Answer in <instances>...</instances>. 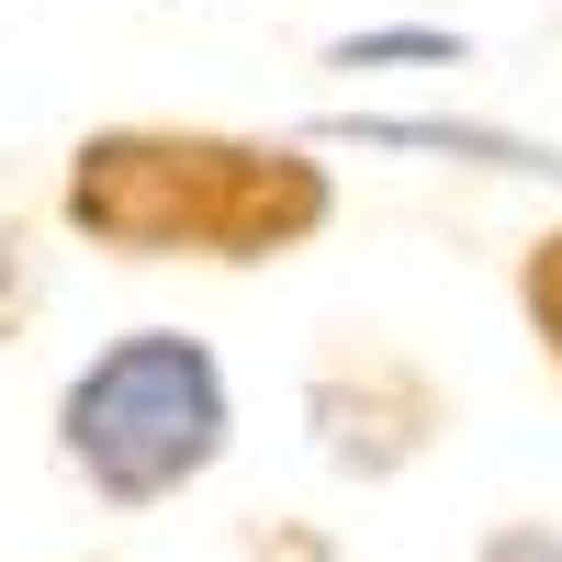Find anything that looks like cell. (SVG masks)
Listing matches in <instances>:
<instances>
[{"mask_svg": "<svg viewBox=\"0 0 562 562\" xmlns=\"http://www.w3.org/2000/svg\"><path fill=\"white\" fill-rule=\"evenodd\" d=\"M484 562H562V540H551V529H506Z\"/></svg>", "mask_w": 562, "mask_h": 562, "instance_id": "5b68a950", "label": "cell"}, {"mask_svg": "<svg viewBox=\"0 0 562 562\" xmlns=\"http://www.w3.org/2000/svg\"><path fill=\"white\" fill-rule=\"evenodd\" d=\"M57 439H68V461H79L113 506L180 495V484L225 450V371H214L203 338H180V326H135V338H113V349L68 383Z\"/></svg>", "mask_w": 562, "mask_h": 562, "instance_id": "7a4b0ae2", "label": "cell"}, {"mask_svg": "<svg viewBox=\"0 0 562 562\" xmlns=\"http://www.w3.org/2000/svg\"><path fill=\"white\" fill-rule=\"evenodd\" d=\"M68 214L135 259H169V248L259 259L326 214V180L304 158L225 147V135H102V147H79Z\"/></svg>", "mask_w": 562, "mask_h": 562, "instance_id": "6da1fadb", "label": "cell"}, {"mask_svg": "<svg viewBox=\"0 0 562 562\" xmlns=\"http://www.w3.org/2000/svg\"><path fill=\"white\" fill-rule=\"evenodd\" d=\"M383 57H428V68H450L461 34H439V23H383V34H338V45H326V68H383Z\"/></svg>", "mask_w": 562, "mask_h": 562, "instance_id": "3957f363", "label": "cell"}, {"mask_svg": "<svg viewBox=\"0 0 562 562\" xmlns=\"http://www.w3.org/2000/svg\"><path fill=\"white\" fill-rule=\"evenodd\" d=\"M0 293H12V237H0Z\"/></svg>", "mask_w": 562, "mask_h": 562, "instance_id": "8992f818", "label": "cell"}, {"mask_svg": "<svg viewBox=\"0 0 562 562\" xmlns=\"http://www.w3.org/2000/svg\"><path fill=\"white\" fill-rule=\"evenodd\" d=\"M529 315L551 326V349H562V237H551V248L529 259Z\"/></svg>", "mask_w": 562, "mask_h": 562, "instance_id": "277c9868", "label": "cell"}]
</instances>
